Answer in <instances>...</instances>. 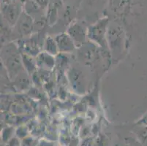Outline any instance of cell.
Masks as SVG:
<instances>
[{
    "label": "cell",
    "mask_w": 147,
    "mask_h": 146,
    "mask_svg": "<svg viewBox=\"0 0 147 146\" xmlns=\"http://www.w3.org/2000/svg\"><path fill=\"white\" fill-rule=\"evenodd\" d=\"M16 45L9 44L2 50V58L4 64L10 79H16L24 69L22 62V57L18 51Z\"/></svg>",
    "instance_id": "cell-1"
},
{
    "label": "cell",
    "mask_w": 147,
    "mask_h": 146,
    "mask_svg": "<svg viewBox=\"0 0 147 146\" xmlns=\"http://www.w3.org/2000/svg\"><path fill=\"white\" fill-rule=\"evenodd\" d=\"M108 22V18L105 17L89 26L87 30L88 38L100 46L105 47L107 42Z\"/></svg>",
    "instance_id": "cell-2"
},
{
    "label": "cell",
    "mask_w": 147,
    "mask_h": 146,
    "mask_svg": "<svg viewBox=\"0 0 147 146\" xmlns=\"http://www.w3.org/2000/svg\"><path fill=\"white\" fill-rule=\"evenodd\" d=\"M23 11V5L19 2L6 1L2 7V18L10 26H15Z\"/></svg>",
    "instance_id": "cell-3"
},
{
    "label": "cell",
    "mask_w": 147,
    "mask_h": 146,
    "mask_svg": "<svg viewBox=\"0 0 147 146\" xmlns=\"http://www.w3.org/2000/svg\"><path fill=\"white\" fill-rule=\"evenodd\" d=\"M13 27L18 35L27 37L31 35L34 30V21L30 15L24 10Z\"/></svg>",
    "instance_id": "cell-4"
},
{
    "label": "cell",
    "mask_w": 147,
    "mask_h": 146,
    "mask_svg": "<svg viewBox=\"0 0 147 146\" xmlns=\"http://www.w3.org/2000/svg\"><path fill=\"white\" fill-rule=\"evenodd\" d=\"M74 41L76 48L81 47L86 41L87 36V31L78 23H73L69 26L67 32Z\"/></svg>",
    "instance_id": "cell-5"
},
{
    "label": "cell",
    "mask_w": 147,
    "mask_h": 146,
    "mask_svg": "<svg viewBox=\"0 0 147 146\" xmlns=\"http://www.w3.org/2000/svg\"><path fill=\"white\" fill-rule=\"evenodd\" d=\"M59 53H72L76 48L74 41L67 33H61L55 37Z\"/></svg>",
    "instance_id": "cell-6"
},
{
    "label": "cell",
    "mask_w": 147,
    "mask_h": 146,
    "mask_svg": "<svg viewBox=\"0 0 147 146\" xmlns=\"http://www.w3.org/2000/svg\"><path fill=\"white\" fill-rule=\"evenodd\" d=\"M34 38V37H32L29 39L21 40L20 42L19 40L18 41L20 42L19 46L18 47V49L21 48V50L24 51V53L29 55L32 57L37 56L41 52L40 51L39 42Z\"/></svg>",
    "instance_id": "cell-7"
},
{
    "label": "cell",
    "mask_w": 147,
    "mask_h": 146,
    "mask_svg": "<svg viewBox=\"0 0 147 146\" xmlns=\"http://www.w3.org/2000/svg\"><path fill=\"white\" fill-rule=\"evenodd\" d=\"M55 56H51L45 51H41L36 56L35 61L37 67L42 70L51 71L53 69L56 64Z\"/></svg>",
    "instance_id": "cell-8"
},
{
    "label": "cell",
    "mask_w": 147,
    "mask_h": 146,
    "mask_svg": "<svg viewBox=\"0 0 147 146\" xmlns=\"http://www.w3.org/2000/svg\"><path fill=\"white\" fill-rule=\"evenodd\" d=\"M42 48H43L44 51L53 56H57L59 53L55 38H53L50 36L46 37V38L44 40Z\"/></svg>",
    "instance_id": "cell-9"
},
{
    "label": "cell",
    "mask_w": 147,
    "mask_h": 146,
    "mask_svg": "<svg viewBox=\"0 0 147 146\" xmlns=\"http://www.w3.org/2000/svg\"><path fill=\"white\" fill-rule=\"evenodd\" d=\"M21 57H22V62L24 67V71L26 70L28 72V74L34 73V71L36 70V67H37V64H36V61L33 60L32 56L26 54V53H22Z\"/></svg>",
    "instance_id": "cell-10"
},
{
    "label": "cell",
    "mask_w": 147,
    "mask_h": 146,
    "mask_svg": "<svg viewBox=\"0 0 147 146\" xmlns=\"http://www.w3.org/2000/svg\"><path fill=\"white\" fill-rule=\"evenodd\" d=\"M15 136H16V129L13 127H5L2 129L1 133V141L2 142L3 145H5Z\"/></svg>",
    "instance_id": "cell-11"
},
{
    "label": "cell",
    "mask_w": 147,
    "mask_h": 146,
    "mask_svg": "<svg viewBox=\"0 0 147 146\" xmlns=\"http://www.w3.org/2000/svg\"><path fill=\"white\" fill-rule=\"evenodd\" d=\"M39 143L40 140L37 137L28 135L24 139L21 140V146H37Z\"/></svg>",
    "instance_id": "cell-12"
},
{
    "label": "cell",
    "mask_w": 147,
    "mask_h": 146,
    "mask_svg": "<svg viewBox=\"0 0 147 146\" xmlns=\"http://www.w3.org/2000/svg\"><path fill=\"white\" fill-rule=\"evenodd\" d=\"M29 135V129L26 126H20L16 129V137L20 140L24 139Z\"/></svg>",
    "instance_id": "cell-13"
},
{
    "label": "cell",
    "mask_w": 147,
    "mask_h": 146,
    "mask_svg": "<svg viewBox=\"0 0 147 146\" xmlns=\"http://www.w3.org/2000/svg\"><path fill=\"white\" fill-rule=\"evenodd\" d=\"M3 146H21V140L15 136L7 143L3 145Z\"/></svg>",
    "instance_id": "cell-14"
},
{
    "label": "cell",
    "mask_w": 147,
    "mask_h": 146,
    "mask_svg": "<svg viewBox=\"0 0 147 146\" xmlns=\"http://www.w3.org/2000/svg\"><path fill=\"white\" fill-rule=\"evenodd\" d=\"M55 143L53 142L50 141V140H40L39 144L37 145V146H55Z\"/></svg>",
    "instance_id": "cell-15"
},
{
    "label": "cell",
    "mask_w": 147,
    "mask_h": 146,
    "mask_svg": "<svg viewBox=\"0 0 147 146\" xmlns=\"http://www.w3.org/2000/svg\"><path fill=\"white\" fill-rule=\"evenodd\" d=\"M35 1L42 9L46 7L49 5V2H50V0H35Z\"/></svg>",
    "instance_id": "cell-16"
},
{
    "label": "cell",
    "mask_w": 147,
    "mask_h": 146,
    "mask_svg": "<svg viewBox=\"0 0 147 146\" xmlns=\"http://www.w3.org/2000/svg\"><path fill=\"white\" fill-rule=\"evenodd\" d=\"M6 1H11V2H19L20 0H6Z\"/></svg>",
    "instance_id": "cell-17"
},
{
    "label": "cell",
    "mask_w": 147,
    "mask_h": 146,
    "mask_svg": "<svg viewBox=\"0 0 147 146\" xmlns=\"http://www.w3.org/2000/svg\"><path fill=\"white\" fill-rule=\"evenodd\" d=\"M55 146H61V145H55Z\"/></svg>",
    "instance_id": "cell-18"
}]
</instances>
